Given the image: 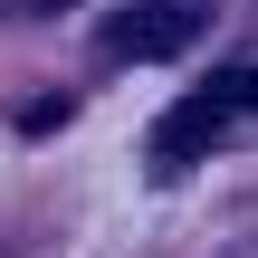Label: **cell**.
Here are the masks:
<instances>
[{"label": "cell", "mask_w": 258, "mask_h": 258, "mask_svg": "<svg viewBox=\"0 0 258 258\" xmlns=\"http://www.w3.org/2000/svg\"><path fill=\"white\" fill-rule=\"evenodd\" d=\"M230 124H239V105H230V77H220V86H201V96H182V105L163 115L153 153H163V163H201V153H211Z\"/></svg>", "instance_id": "2"}, {"label": "cell", "mask_w": 258, "mask_h": 258, "mask_svg": "<svg viewBox=\"0 0 258 258\" xmlns=\"http://www.w3.org/2000/svg\"><path fill=\"white\" fill-rule=\"evenodd\" d=\"M230 105H239V115H258V67H239V77H230Z\"/></svg>", "instance_id": "3"}, {"label": "cell", "mask_w": 258, "mask_h": 258, "mask_svg": "<svg viewBox=\"0 0 258 258\" xmlns=\"http://www.w3.org/2000/svg\"><path fill=\"white\" fill-rule=\"evenodd\" d=\"M191 38H201V10L191 0H124L105 19V48L115 57H182Z\"/></svg>", "instance_id": "1"}]
</instances>
